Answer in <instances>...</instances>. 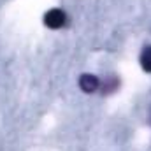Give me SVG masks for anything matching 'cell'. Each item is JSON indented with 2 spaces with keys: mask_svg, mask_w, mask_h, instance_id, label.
Returning a JSON list of instances; mask_svg holds the SVG:
<instances>
[{
  "mask_svg": "<svg viewBox=\"0 0 151 151\" xmlns=\"http://www.w3.org/2000/svg\"><path fill=\"white\" fill-rule=\"evenodd\" d=\"M79 86L84 93H93L99 88V79L93 74H83L79 79Z\"/></svg>",
  "mask_w": 151,
  "mask_h": 151,
  "instance_id": "2",
  "label": "cell"
},
{
  "mask_svg": "<svg viewBox=\"0 0 151 151\" xmlns=\"http://www.w3.org/2000/svg\"><path fill=\"white\" fill-rule=\"evenodd\" d=\"M65 18L67 16H65V12L62 9H51V11H47L44 14V25L56 30V28L65 25Z\"/></svg>",
  "mask_w": 151,
  "mask_h": 151,
  "instance_id": "1",
  "label": "cell"
},
{
  "mask_svg": "<svg viewBox=\"0 0 151 151\" xmlns=\"http://www.w3.org/2000/svg\"><path fill=\"white\" fill-rule=\"evenodd\" d=\"M141 65L146 72H151V46H146L141 53Z\"/></svg>",
  "mask_w": 151,
  "mask_h": 151,
  "instance_id": "3",
  "label": "cell"
}]
</instances>
